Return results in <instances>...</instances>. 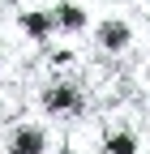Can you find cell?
I'll return each mask as SVG.
<instances>
[{"label": "cell", "mask_w": 150, "mask_h": 154, "mask_svg": "<svg viewBox=\"0 0 150 154\" xmlns=\"http://www.w3.org/2000/svg\"><path fill=\"white\" fill-rule=\"evenodd\" d=\"M39 107L52 120H77V116H86V90H82L77 77H56L52 73L39 86Z\"/></svg>", "instance_id": "cell-1"}, {"label": "cell", "mask_w": 150, "mask_h": 154, "mask_svg": "<svg viewBox=\"0 0 150 154\" xmlns=\"http://www.w3.org/2000/svg\"><path fill=\"white\" fill-rule=\"evenodd\" d=\"M99 150H103V120L77 116L64 133V154H99Z\"/></svg>", "instance_id": "cell-4"}, {"label": "cell", "mask_w": 150, "mask_h": 154, "mask_svg": "<svg viewBox=\"0 0 150 154\" xmlns=\"http://www.w3.org/2000/svg\"><path fill=\"white\" fill-rule=\"evenodd\" d=\"M17 22H22V34H26V38H34L39 47L56 34V17H52V9H26Z\"/></svg>", "instance_id": "cell-5"}, {"label": "cell", "mask_w": 150, "mask_h": 154, "mask_svg": "<svg viewBox=\"0 0 150 154\" xmlns=\"http://www.w3.org/2000/svg\"><path fill=\"white\" fill-rule=\"evenodd\" d=\"M95 47L103 60H120V56L133 47V30H129L124 17H103V22L95 26Z\"/></svg>", "instance_id": "cell-2"}, {"label": "cell", "mask_w": 150, "mask_h": 154, "mask_svg": "<svg viewBox=\"0 0 150 154\" xmlns=\"http://www.w3.org/2000/svg\"><path fill=\"white\" fill-rule=\"evenodd\" d=\"M0 69H5V47H0Z\"/></svg>", "instance_id": "cell-7"}, {"label": "cell", "mask_w": 150, "mask_h": 154, "mask_svg": "<svg viewBox=\"0 0 150 154\" xmlns=\"http://www.w3.org/2000/svg\"><path fill=\"white\" fill-rule=\"evenodd\" d=\"M47 146H52V133H47L43 124L17 120V124H9V133H5V154H47Z\"/></svg>", "instance_id": "cell-3"}, {"label": "cell", "mask_w": 150, "mask_h": 154, "mask_svg": "<svg viewBox=\"0 0 150 154\" xmlns=\"http://www.w3.org/2000/svg\"><path fill=\"white\" fill-rule=\"evenodd\" d=\"M52 17H56V30H64V34H82L90 26V13L82 5H73V0H56Z\"/></svg>", "instance_id": "cell-6"}]
</instances>
